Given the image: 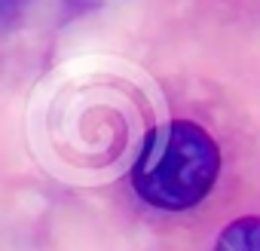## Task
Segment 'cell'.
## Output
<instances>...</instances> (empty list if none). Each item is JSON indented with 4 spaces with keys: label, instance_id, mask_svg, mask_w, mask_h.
<instances>
[{
    "label": "cell",
    "instance_id": "1",
    "mask_svg": "<svg viewBox=\"0 0 260 251\" xmlns=\"http://www.w3.org/2000/svg\"><path fill=\"white\" fill-rule=\"evenodd\" d=\"M220 172V150L202 125L172 119L147 132L132 166L135 193L162 211H184L199 205Z\"/></svg>",
    "mask_w": 260,
    "mask_h": 251
},
{
    "label": "cell",
    "instance_id": "2",
    "mask_svg": "<svg viewBox=\"0 0 260 251\" xmlns=\"http://www.w3.org/2000/svg\"><path fill=\"white\" fill-rule=\"evenodd\" d=\"M214 251H260V217H239V221H233L220 233Z\"/></svg>",
    "mask_w": 260,
    "mask_h": 251
}]
</instances>
